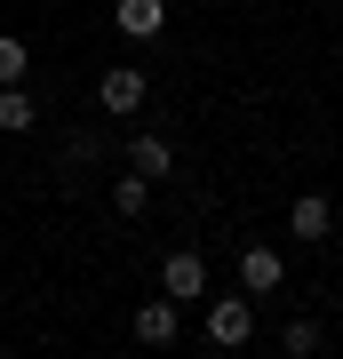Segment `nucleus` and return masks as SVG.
Returning a JSON list of instances; mask_svg holds the SVG:
<instances>
[{
  "label": "nucleus",
  "mask_w": 343,
  "mask_h": 359,
  "mask_svg": "<svg viewBox=\"0 0 343 359\" xmlns=\"http://www.w3.org/2000/svg\"><path fill=\"white\" fill-rule=\"evenodd\" d=\"M255 335V295L240 287V295H216V304H208V344L216 351H240Z\"/></svg>",
  "instance_id": "f257e3e1"
},
{
  "label": "nucleus",
  "mask_w": 343,
  "mask_h": 359,
  "mask_svg": "<svg viewBox=\"0 0 343 359\" xmlns=\"http://www.w3.org/2000/svg\"><path fill=\"white\" fill-rule=\"evenodd\" d=\"M160 295H176V304H200V295H208V264L191 256V248H176V256L160 264Z\"/></svg>",
  "instance_id": "f03ea898"
},
{
  "label": "nucleus",
  "mask_w": 343,
  "mask_h": 359,
  "mask_svg": "<svg viewBox=\"0 0 343 359\" xmlns=\"http://www.w3.org/2000/svg\"><path fill=\"white\" fill-rule=\"evenodd\" d=\"M112 25L128 40H160L168 32V0H112Z\"/></svg>",
  "instance_id": "7ed1b4c3"
},
{
  "label": "nucleus",
  "mask_w": 343,
  "mask_h": 359,
  "mask_svg": "<svg viewBox=\"0 0 343 359\" xmlns=\"http://www.w3.org/2000/svg\"><path fill=\"white\" fill-rule=\"evenodd\" d=\"M136 344H152V351L176 344V295H152V304H136Z\"/></svg>",
  "instance_id": "20e7f679"
},
{
  "label": "nucleus",
  "mask_w": 343,
  "mask_h": 359,
  "mask_svg": "<svg viewBox=\"0 0 343 359\" xmlns=\"http://www.w3.org/2000/svg\"><path fill=\"white\" fill-rule=\"evenodd\" d=\"M280 248H264V240H255V248H240V287L248 295H271V287H280Z\"/></svg>",
  "instance_id": "39448f33"
},
{
  "label": "nucleus",
  "mask_w": 343,
  "mask_h": 359,
  "mask_svg": "<svg viewBox=\"0 0 343 359\" xmlns=\"http://www.w3.org/2000/svg\"><path fill=\"white\" fill-rule=\"evenodd\" d=\"M96 104H104V112H144V72L136 65H112L104 88H96Z\"/></svg>",
  "instance_id": "423d86ee"
},
{
  "label": "nucleus",
  "mask_w": 343,
  "mask_h": 359,
  "mask_svg": "<svg viewBox=\"0 0 343 359\" xmlns=\"http://www.w3.org/2000/svg\"><path fill=\"white\" fill-rule=\"evenodd\" d=\"M328 231H335V208L319 200V192H304V200L288 208V240H328Z\"/></svg>",
  "instance_id": "0eeeda50"
},
{
  "label": "nucleus",
  "mask_w": 343,
  "mask_h": 359,
  "mask_svg": "<svg viewBox=\"0 0 343 359\" xmlns=\"http://www.w3.org/2000/svg\"><path fill=\"white\" fill-rule=\"evenodd\" d=\"M128 160H136V176H168V168H176V144H168V136H136V152H128Z\"/></svg>",
  "instance_id": "6e6552de"
},
{
  "label": "nucleus",
  "mask_w": 343,
  "mask_h": 359,
  "mask_svg": "<svg viewBox=\"0 0 343 359\" xmlns=\"http://www.w3.org/2000/svg\"><path fill=\"white\" fill-rule=\"evenodd\" d=\"M0 128H8V136L32 128V96H25V80H8V88H0Z\"/></svg>",
  "instance_id": "1a4fd4ad"
},
{
  "label": "nucleus",
  "mask_w": 343,
  "mask_h": 359,
  "mask_svg": "<svg viewBox=\"0 0 343 359\" xmlns=\"http://www.w3.org/2000/svg\"><path fill=\"white\" fill-rule=\"evenodd\" d=\"M112 208H120V216H144V208H152V176H120L112 184Z\"/></svg>",
  "instance_id": "9d476101"
},
{
  "label": "nucleus",
  "mask_w": 343,
  "mask_h": 359,
  "mask_svg": "<svg viewBox=\"0 0 343 359\" xmlns=\"http://www.w3.org/2000/svg\"><path fill=\"white\" fill-rule=\"evenodd\" d=\"M280 351H288V359H311V351H319V320H288V327H280Z\"/></svg>",
  "instance_id": "9b49d317"
},
{
  "label": "nucleus",
  "mask_w": 343,
  "mask_h": 359,
  "mask_svg": "<svg viewBox=\"0 0 343 359\" xmlns=\"http://www.w3.org/2000/svg\"><path fill=\"white\" fill-rule=\"evenodd\" d=\"M8 80H25V40L0 32V88H8Z\"/></svg>",
  "instance_id": "f8f14e48"
}]
</instances>
